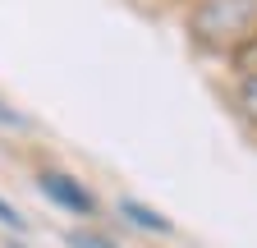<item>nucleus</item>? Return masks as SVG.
<instances>
[{
  "label": "nucleus",
  "mask_w": 257,
  "mask_h": 248,
  "mask_svg": "<svg viewBox=\"0 0 257 248\" xmlns=\"http://www.w3.org/2000/svg\"><path fill=\"white\" fill-rule=\"evenodd\" d=\"M184 42L220 65L257 51V0H188L179 10Z\"/></svg>",
  "instance_id": "f257e3e1"
},
{
  "label": "nucleus",
  "mask_w": 257,
  "mask_h": 248,
  "mask_svg": "<svg viewBox=\"0 0 257 248\" xmlns=\"http://www.w3.org/2000/svg\"><path fill=\"white\" fill-rule=\"evenodd\" d=\"M32 189L42 193L46 207L69 216L74 225H96L101 221V193H96L83 175L64 170V166H37L32 170Z\"/></svg>",
  "instance_id": "f03ea898"
},
{
  "label": "nucleus",
  "mask_w": 257,
  "mask_h": 248,
  "mask_svg": "<svg viewBox=\"0 0 257 248\" xmlns=\"http://www.w3.org/2000/svg\"><path fill=\"white\" fill-rule=\"evenodd\" d=\"M115 216H119L128 230H138L143 239H175V234H179L166 211L152 207V202H143V198H134V193H119V198H115Z\"/></svg>",
  "instance_id": "7ed1b4c3"
},
{
  "label": "nucleus",
  "mask_w": 257,
  "mask_h": 248,
  "mask_svg": "<svg viewBox=\"0 0 257 248\" xmlns=\"http://www.w3.org/2000/svg\"><path fill=\"white\" fill-rule=\"evenodd\" d=\"M225 106L239 119V129L257 138V69H239L225 83Z\"/></svg>",
  "instance_id": "20e7f679"
},
{
  "label": "nucleus",
  "mask_w": 257,
  "mask_h": 248,
  "mask_svg": "<svg viewBox=\"0 0 257 248\" xmlns=\"http://www.w3.org/2000/svg\"><path fill=\"white\" fill-rule=\"evenodd\" d=\"M0 234H10V239H32L37 234L32 216H23V207L14 198H5V193H0Z\"/></svg>",
  "instance_id": "39448f33"
},
{
  "label": "nucleus",
  "mask_w": 257,
  "mask_h": 248,
  "mask_svg": "<svg viewBox=\"0 0 257 248\" xmlns=\"http://www.w3.org/2000/svg\"><path fill=\"white\" fill-rule=\"evenodd\" d=\"M60 243L64 248H124L115 234H106L101 225H69V230H64L60 234Z\"/></svg>",
  "instance_id": "423d86ee"
},
{
  "label": "nucleus",
  "mask_w": 257,
  "mask_h": 248,
  "mask_svg": "<svg viewBox=\"0 0 257 248\" xmlns=\"http://www.w3.org/2000/svg\"><path fill=\"white\" fill-rule=\"evenodd\" d=\"M0 134H19V138H28V134H37V119H32L28 110H19L10 97H0Z\"/></svg>",
  "instance_id": "0eeeda50"
},
{
  "label": "nucleus",
  "mask_w": 257,
  "mask_h": 248,
  "mask_svg": "<svg viewBox=\"0 0 257 248\" xmlns=\"http://www.w3.org/2000/svg\"><path fill=\"white\" fill-rule=\"evenodd\" d=\"M0 248H42L37 239H10V234H0Z\"/></svg>",
  "instance_id": "6e6552de"
}]
</instances>
